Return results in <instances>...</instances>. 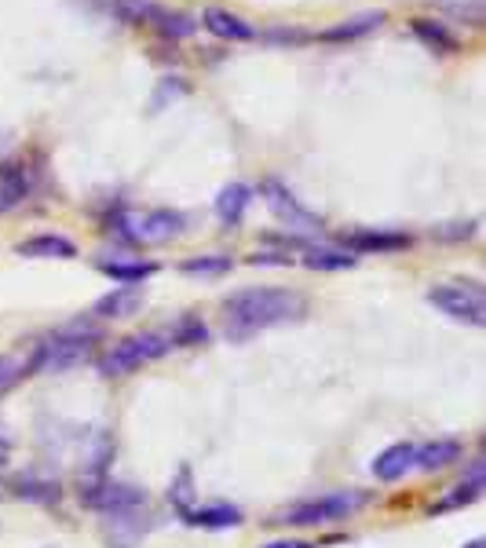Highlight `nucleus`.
<instances>
[{"instance_id":"nucleus-1","label":"nucleus","mask_w":486,"mask_h":548,"mask_svg":"<svg viewBox=\"0 0 486 548\" xmlns=\"http://www.w3.org/2000/svg\"><path fill=\"white\" fill-rule=\"evenodd\" d=\"M307 300L293 289H242V293L227 296L223 315H227V340H249L271 326H286L304 318Z\"/></svg>"},{"instance_id":"nucleus-2","label":"nucleus","mask_w":486,"mask_h":548,"mask_svg":"<svg viewBox=\"0 0 486 548\" xmlns=\"http://www.w3.org/2000/svg\"><path fill=\"white\" fill-rule=\"evenodd\" d=\"M96 337L99 329L85 326V322L55 333L52 340H44L41 348L33 351L30 366H26V377H30V373H66V369L81 366V362L92 359V340Z\"/></svg>"},{"instance_id":"nucleus-3","label":"nucleus","mask_w":486,"mask_h":548,"mask_svg":"<svg viewBox=\"0 0 486 548\" xmlns=\"http://www.w3.org/2000/svg\"><path fill=\"white\" fill-rule=\"evenodd\" d=\"M366 505H370V494H366V490H340V494L300 501V505L278 512L275 523H286V527H322V523H337V519L355 516V512Z\"/></svg>"},{"instance_id":"nucleus-4","label":"nucleus","mask_w":486,"mask_h":548,"mask_svg":"<svg viewBox=\"0 0 486 548\" xmlns=\"http://www.w3.org/2000/svg\"><path fill=\"white\" fill-rule=\"evenodd\" d=\"M169 348L172 344L165 337H158V333H139V337H128L121 340V344H114L96 366L103 377H128V373H136L139 366L161 359Z\"/></svg>"},{"instance_id":"nucleus-5","label":"nucleus","mask_w":486,"mask_h":548,"mask_svg":"<svg viewBox=\"0 0 486 548\" xmlns=\"http://www.w3.org/2000/svg\"><path fill=\"white\" fill-rule=\"evenodd\" d=\"M260 198H264V205L271 209V216H275L278 223H286L293 234H304V238L322 234V220H318L307 205H300V198H296L282 180H275V176L260 180Z\"/></svg>"},{"instance_id":"nucleus-6","label":"nucleus","mask_w":486,"mask_h":548,"mask_svg":"<svg viewBox=\"0 0 486 548\" xmlns=\"http://www.w3.org/2000/svg\"><path fill=\"white\" fill-rule=\"evenodd\" d=\"M428 304H435L443 315L457 318V322H468V326H483L486 322V296L476 282L435 285L428 293Z\"/></svg>"},{"instance_id":"nucleus-7","label":"nucleus","mask_w":486,"mask_h":548,"mask_svg":"<svg viewBox=\"0 0 486 548\" xmlns=\"http://www.w3.org/2000/svg\"><path fill=\"white\" fill-rule=\"evenodd\" d=\"M81 505L92 508V512H106V516H117V512H136V508L147 505V494L132 483H110V479H88L81 483Z\"/></svg>"},{"instance_id":"nucleus-8","label":"nucleus","mask_w":486,"mask_h":548,"mask_svg":"<svg viewBox=\"0 0 486 548\" xmlns=\"http://www.w3.org/2000/svg\"><path fill=\"white\" fill-rule=\"evenodd\" d=\"M384 15L381 8L377 11H359V15H351V19H340L333 22V26H326V30L318 33V41L322 44H351V41H362V37H370V33H377L384 26Z\"/></svg>"},{"instance_id":"nucleus-9","label":"nucleus","mask_w":486,"mask_h":548,"mask_svg":"<svg viewBox=\"0 0 486 548\" xmlns=\"http://www.w3.org/2000/svg\"><path fill=\"white\" fill-rule=\"evenodd\" d=\"M33 190V172L22 161H4L0 165V212L19 209L22 201L30 198Z\"/></svg>"},{"instance_id":"nucleus-10","label":"nucleus","mask_w":486,"mask_h":548,"mask_svg":"<svg viewBox=\"0 0 486 548\" xmlns=\"http://www.w3.org/2000/svg\"><path fill=\"white\" fill-rule=\"evenodd\" d=\"M183 231V212L176 209H154L143 216V223L136 227V242H147V245H161V242H172L176 234Z\"/></svg>"},{"instance_id":"nucleus-11","label":"nucleus","mask_w":486,"mask_h":548,"mask_svg":"<svg viewBox=\"0 0 486 548\" xmlns=\"http://www.w3.org/2000/svg\"><path fill=\"white\" fill-rule=\"evenodd\" d=\"M201 26H205L212 37H220V41H253L256 37L253 26L227 8H205L201 11Z\"/></svg>"},{"instance_id":"nucleus-12","label":"nucleus","mask_w":486,"mask_h":548,"mask_svg":"<svg viewBox=\"0 0 486 548\" xmlns=\"http://www.w3.org/2000/svg\"><path fill=\"white\" fill-rule=\"evenodd\" d=\"M143 300H147L143 285H117L114 293L99 296L96 307H92V315H99V318H132L139 307H143Z\"/></svg>"},{"instance_id":"nucleus-13","label":"nucleus","mask_w":486,"mask_h":548,"mask_svg":"<svg viewBox=\"0 0 486 548\" xmlns=\"http://www.w3.org/2000/svg\"><path fill=\"white\" fill-rule=\"evenodd\" d=\"M150 26H154L165 41H187V37L198 33V19H194V15H187V11L161 8V4H154V11H150Z\"/></svg>"},{"instance_id":"nucleus-14","label":"nucleus","mask_w":486,"mask_h":548,"mask_svg":"<svg viewBox=\"0 0 486 548\" xmlns=\"http://www.w3.org/2000/svg\"><path fill=\"white\" fill-rule=\"evenodd\" d=\"M399 249H410V234H395V231L348 234V253H399Z\"/></svg>"},{"instance_id":"nucleus-15","label":"nucleus","mask_w":486,"mask_h":548,"mask_svg":"<svg viewBox=\"0 0 486 548\" xmlns=\"http://www.w3.org/2000/svg\"><path fill=\"white\" fill-rule=\"evenodd\" d=\"M413 37L424 44V48H432L439 55H454L461 52V37H457L446 22H435V19H413Z\"/></svg>"},{"instance_id":"nucleus-16","label":"nucleus","mask_w":486,"mask_h":548,"mask_svg":"<svg viewBox=\"0 0 486 548\" xmlns=\"http://www.w3.org/2000/svg\"><path fill=\"white\" fill-rule=\"evenodd\" d=\"M15 253L30 256V260H74L77 245L70 238H63V234H37L30 242H22Z\"/></svg>"},{"instance_id":"nucleus-17","label":"nucleus","mask_w":486,"mask_h":548,"mask_svg":"<svg viewBox=\"0 0 486 548\" xmlns=\"http://www.w3.org/2000/svg\"><path fill=\"white\" fill-rule=\"evenodd\" d=\"M413 454H417V446L413 443H395L388 446L377 461H373V475L381 479V483H395V479H402V475L413 468Z\"/></svg>"},{"instance_id":"nucleus-18","label":"nucleus","mask_w":486,"mask_h":548,"mask_svg":"<svg viewBox=\"0 0 486 548\" xmlns=\"http://www.w3.org/2000/svg\"><path fill=\"white\" fill-rule=\"evenodd\" d=\"M249 201H253V190L245 187V183H227V187L216 194V220H220L223 227L242 223L245 209H249Z\"/></svg>"},{"instance_id":"nucleus-19","label":"nucleus","mask_w":486,"mask_h":548,"mask_svg":"<svg viewBox=\"0 0 486 548\" xmlns=\"http://www.w3.org/2000/svg\"><path fill=\"white\" fill-rule=\"evenodd\" d=\"M461 457V443L454 439H435L428 446H417V454H413V464L421 468V472H439L446 464H454Z\"/></svg>"},{"instance_id":"nucleus-20","label":"nucleus","mask_w":486,"mask_h":548,"mask_svg":"<svg viewBox=\"0 0 486 548\" xmlns=\"http://www.w3.org/2000/svg\"><path fill=\"white\" fill-rule=\"evenodd\" d=\"M359 264V256L348 253V249H329V245H311L304 253V267L311 271H348V267Z\"/></svg>"},{"instance_id":"nucleus-21","label":"nucleus","mask_w":486,"mask_h":548,"mask_svg":"<svg viewBox=\"0 0 486 548\" xmlns=\"http://www.w3.org/2000/svg\"><path fill=\"white\" fill-rule=\"evenodd\" d=\"M187 523L205 527V530H227V527H238V523H242V512L234 505H201L187 516Z\"/></svg>"},{"instance_id":"nucleus-22","label":"nucleus","mask_w":486,"mask_h":548,"mask_svg":"<svg viewBox=\"0 0 486 548\" xmlns=\"http://www.w3.org/2000/svg\"><path fill=\"white\" fill-rule=\"evenodd\" d=\"M99 271L110 274V278H114V282H121V285H143L150 274L158 271V267L143 264V260H103V264H99Z\"/></svg>"},{"instance_id":"nucleus-23","label":"nucleus","mask_w":486,"mask_h":548,"mask_svg":"<svg viewBox=\"0 0 486 548\" xmlns=\"http://www.w3.org/2000/svg\"><path fill=\"white\" fill-rule=\"evenodd\" d=\"M435 11L450 15L454 22H465V26H483L486 11H483V0H432Z\"/></svg>"},{"instance_id":"nucleus-24","label":"nucleus","mask_w":486,"mask_h":548,"mask_svg":"<svg viewBox=\"0 0 486 548\" xmlns=\"http://www.w3.org/2000/svg\"><path fill=\"white\" fill-rule=\"evenodd\" d=\"M103 8L110 11L114 19L128 22V26H139V22H150L154 0H103Z\"/></svg>"},{"instance_id":"nucleus-25","label":"nucleus","mask_w":486,"mask_h":548,"mask_svg":"<svg viewBox=\"0 0 486 548\" xmlns=\"http://www.w3.org/2000/svg\"><path fill=\"white\" fill-rule=\"evenodd\" d=\"M183 274H191V278H220V274L231 271V256H191V260H183L180 264Z\"/></svg>"},{"instance_id":"nucleus-26","label":"nucleus","mask_w":486,"mask_h":548,"mask_svg":"<svg viewBox=\"0 0 486 548\" xmlns=\"http://www.w3.org/2000/svg\"><path fill=\"white\" fill-rule=\"evenodd\" d=\"M187 95V81L183 77H161L158 88H154V95H150V103L147 110L150 114H161L169 103H176V99H183Z\"/></svg>"},{"instance_id":"nucleus-27","label":"nucleus","mask_w":486,"mask_h":548,"mask_svg":"<svg viewBox=\"0 0 486 548\" xmlns=\"http://www.w3.org/2000/svg\"><path fill=\"white\" fill-rule=\"evenodd\" d=\"M209 340V329H205V322L194 315L180 318L176 326H172V337L169 344H180V348H194V344H205Z\"/></svg>"},{"instance_id":"nucleus-28","label":"nucleus","mask_w":486,"mask_h":548,"mask_svg":"<svg viewBox=\"0 0 486 548\" xmlns=\"http://www.w3.org/2000/svg\"><path fill=\"white\" fill-rule=\"evenodd\" d=\"M15 494L26 497V501H37V505H52V501H59V486L44 483V479H19Z\"/></svg>"},{"instance_id":"nucleus-29","label":"nucleus","mask_w":486,"mask_h":548,"mask_svg":"<svg viewBox=\"0 0 486 548\" xmlns=\"http://www.w3.org/2000/svg\"><path fill=\"white\" fill-rule=\"evenodd\" d=\"M169 497H172V505L180 508V516L187 519L194 512V483H191V468H180V475H176V483H172V490H169Z\"/></svg>"},{"instance_id":"nucleus-30","label":"nucleus","mask_w":486,"mask_h":548,"mask_svg":"<svg viewBox=\"0 0 486 548\" xmlns=\"http://www.w3.org/2000/svg\"><path fill=\"white\" fill-rule=\"evenodd\" d=\"M260 41H267V44H286V48H296V44H307V41H311V33L300 30V26H271V30L260 33Z\"/></svg>"},{"instance_id":"nucleus-31","label":"nucleus","mask_w":486,"mask_h":548,"mask_svg":"<svg viewBox=\"0 0 486 548\" xmlns=\"http://www.w3.org/2000/svg\"><path fill=\"white\" fill-rule=\"evenodd\" d=\"M476 234V220L468 223H443V227H432L435 242H468Z\"/></svg>"},{"instance_id":"nucleus-32","label":"nucleus","mask_w":486,"mask_h":548,"mask_svg":"<svg viewBox=\"0 0 486 548\" xmlns=\"http://www.w3.org/2000/svg\"><path fill=\"white\" fill-rule=\"evenodd\" d=\"M22 373H26V366H19V362L11 359V355H0V395L19 384Z\"/></svg>"},{"instance_id":"nucleus-33","label":"nucleus","mask_w":486,"mask_h":548,"mask_svg":"<svg viewBox=\"0 0 486 548\" xmlns=\"http://www.w3.org/2000/svg\"><path fill=\"white\" fill-rule=\"evenodd\" d=\"M249 264H264V267H289L293 264V256H286V253H256V256H249Z\"/></svg>"},{"instance_id":"nucleus-34","label":"nucleus","mask_w":486,"mask_h":548,"mask_svg":"<svg viewBox=\"0 0 486 548\" xmlns=\"http://www.w3.org/2000/svg\"><path fill=\"white\" fill-rule=\"evenodd\" d=\"M8 457H11V443H8V435L0 432V464H8Z\"/></svg>"},{"instance_id":"nucleus-35","label":"nucleus","mask_w":486,"mask_h":548,"mask_svg":"<svg viewBox=\"0 0 486 548\" xmlns=\"http://www.w3.org/2000/svg\"><path fill=\"white\" fill-rule=\"evenodd\" d=\"M264 548H311L304 541H275V545H264Z\"/></svg>"},{"instance_id":"nucleus-36","label":"nucleus","mask_w":486,"mask_h":548,"mask_svg":"<svg viewBox=\"0 0 486 548\" xmlns=\"http://www.w3.org/2000/svg\"><path fill=\"white\" fill-rule=\"evenodd\" d=\"M465 548H486V545H483V541H479V538H476V541H468V545H465Z\"/></svg>"}]
</instances>
